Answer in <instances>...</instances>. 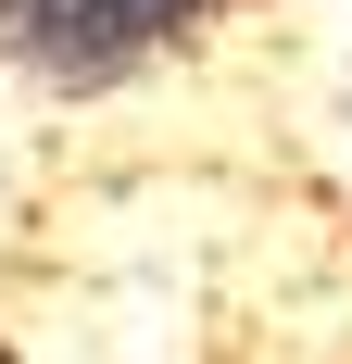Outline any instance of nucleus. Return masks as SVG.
<instances>
[{
	"label": "nucleus",
	"instance_id": "1",
	"mask_svg": "<svg viewBox=\"0 0 352 364\" xmlns=\"http://www.w3.org/2000/svg\"><path fill=\"white\" fill-rule=\"evenodd\" d=\"M214 0H0V50L51 88H101V75L151 63L164 38H189Z\"/></svg>",
	"mask_w": 352,
	"mask_h": 364
}]
</instances>
